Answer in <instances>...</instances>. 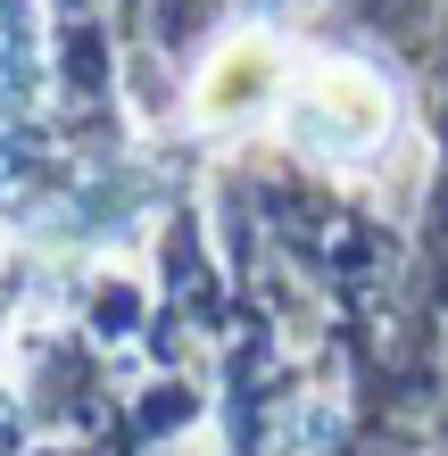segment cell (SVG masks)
<instances>
[{"label":"cell","mask_w":448,"mask_h":456,"mask_svg":"<svg viewBox=\"0 0 448 456\" xmlns=\"http://www.w3.org/2000/svg\"><path fill=\"white\" fill-rule=\"evenodd\" d=\"M399 125V100L374 67L357 59H315L307 75L282 84V142L299 158H324V167H357L374 158Z\"/></svg>","instance_id":"1"},{"label":"cell","mask_w":448,"mask_h":456,"mask_svg":"<svg viewBox=\"0 0 448 456\" xmlns=\"http://www.w3.org/2000/svg\"><path fill=\"white\" fill-rule=\"evenodd\" d=\"M282 84H291V59H282L266 34H232L191 84V125L200 133H232V125L266 117L282 100Z\"/></svg>","instance_id":"2"}]
</instances>
